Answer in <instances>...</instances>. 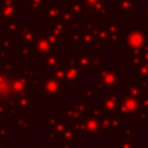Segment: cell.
I'll list each match as a JSON object with an SVG mask.
<instances>
[{"label":"cell","instance_id":"1","mask_svg":"<svg viewBox=\"0 0 148 148\" xmlns=\"http://www.w3.org/2000/svg\"><path fill=\"white\" fill-rule=\"evenodd\" d=\"M147 43V35L141 30H132L126 34V45L128 47V53L142 54Z\"/></svg>","mask_w":148,"mask_h":148},{"label":"cell","instance_id":"2","mask_svg":"<svg viewBox=\"0 0 148 148\" xmlns=\"http://www.w3.org/2000/svg\"><path fill=\"white\" fill-rule=\"evenodd\" d=\"M141 109L140 99L131 96L128 94H123L119 99V112L123 114H133L138 113V111Z\"/></svg>","mask_w":148,"mask_h":148},{"label":"cell","instance_id":"3","mask_svg":"<svg viewBox=\"0 0 148 148\" xmlns=\"http://www.w3.org/2000/svg\"><path fill=\"white\" fill-rule=\"evenodd\" d=\"M116 13L123 15H134L135 0H116Z\"/></svg>","mask_w":148,"mask_h":148},{"label":"cell","instance_id":"4","mask_svg":"<svg viewBox=\"0 0 148 148\" xmlns=\"http://www.w3.org/2000/svg\"><path fill=\"white\" fill-rule=\"evenodd\" d=\"M126 90H127V94L131 95V96H134L136 98H142L147 92H146V89L140 86L139 83H127L126 84Z\"/></svg>","mask_w":148,"mask_h":148},{"label":"cell","instance_id":"5","mask_svg":"<svg viewBox=\"0 0 148 148\" xmlns=\"http://www.w3.org/2000/svg\"><path fill=\"white\" fill-rule=\"evenodd\" d=\"M132 72H135L138 80H148V62L142 61L136 67L132 68Z\"/></svg>","mask_w":148,"mask_h":148},{"label":"cell","instance_id":"6","mask_svg":"<svg viewBox=\"0 0 148 148\" xmlns=\"http://www.w3.org/2000/svg\"><path fill=\"white\" fill-rule=\"evenodd\" d=\"M104 109L109 112H114L117 109H119V101H118V97L117 95H111L109 96L106 99H105V103H104Z\"/></svg>","mask_w":148,"mask_h":148},{"label":"cell","instance_id":"7","mask_svg":"<svg viewBox=\"0 0 148 148\" xmlns=\"http://www.w3.org/2000/svg\"><path fill=\"white\" fill-rule=\"evenodd\" d=\"M123 141H135V126H126L121 131Z\"/></svg>","mask_w":148,"mask_h":148},{"label":"cell","instance_id":"8","mask_svg":"<svg viewBox=\"0 0 148 148\" xmlns=\"http://www.w3.org/2000/svg\"><path fill=\"white\" fill-rule=\"evenodd\" d=\"M136 119L140 120L142 125H145L146 121L148 120V109L141 108V109L138 111V113H136Z\"/></svg>","mask_w":148,"mask_h":148},{"label":"cell","instance_id":"9","mask_svg":"<svg viewBox=\"0 0 148 148\" xmlns=\"http://www.w3.org/2000/svg\"><path fill=\"white\" fill-rule=\"evenodd\" d=\"M135 141H118L117 142V148H135Z\"/></svg>","mask_w":148,"mask_h":148},{"label":"cell","instance_id":"10","mask_svg":"<svg viewBox=\"0 0 148 148\" xmlns=\"http://www.w3.org/2000/svg\"><path fill=\"white\" fill-rule=\"evenodd\" d=\"M140 104H141V108L148 109V94H146L142 98H140Z\"/></svg>","mask_w":148,"mask_h":148},{"label":"cell","instance_id":"11","mask_svg":"<svg viewBox=\"0 0 148 148\" xmlns=\"http://www.w3.org/2000/svg\"><path fill=\"white\" fill-rule=\"evenodd\" d=\"M142 60L145 62H148V50L147 49H145L143 52H142Z\"/></svg>","mask_w":148,"mask_h":148},{"label":"cell","instance_id":"12","mask_svg":"<svg viewBox=\"0 0 148 148\" xmlns=\"http://www.w3.org/2000/svg\"><path fill=\"white\" fill-rule=\"evenodd\" d=\"M141 148H146V147H145V146H143V147H141Z\"/></svg>","mask_w":148,"mask_h":148}]
</instances>
